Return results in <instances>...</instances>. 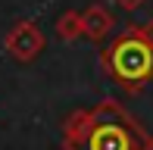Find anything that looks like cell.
<instances>
[{
    "label": "cell",
    "instance_id": "cell-1",
    "mask_svg": "<svg viewBox=\"0 0 153 150\" xmlns=\"http://www.w3.org/2000/svg\"><path fill=\"white\" fill-rule=\"evenodd\" d=\"M59 144L62 150H153V134L119 100L103 97L62 122Z\"/></svg>",
    "mask_w": 153,
    "mask_h": 150
},
{
    "label": "cell",
    "instance_id": "cell-2",
    "mask_svg": "<svg viewBox=\"0 0 153 150\" xmlns=\"http://www.w3.org/2000/svg\"><path fill=\"white\" fill-rule=\"evenodd\" d=\"M100 66L119 88L137 94L147 81H153V44L137 31V25H128L100 50Z\"/></svg>",
    "mask_w": 153,
    "mask_h": 150
},
{
    "label": "cell",
    "instance_id": "cell-3",
    "mask_svg": "<svg viewBox=\"0 0 153 150\" xmlns=\"http://www.w3.org/2000/svg\"><path fill=\"white\" fill-rule=\"evenodd\" d=\"M3 47H6V53H10L16 63H22V66L34 63V59L41 56V50H44V31L38 28V22L22 19V22H16L3 35Z\"/></svg>",
    "mask_w": 153,
    "mask_h": 150
},
{
    "label": "cell",
    "instance_id": "cell-4",
    "mask_svg": "<svg viewBox=\"0 0 153 150\" xmlns=\"http://www.w3.org/2000/svg\"><path fill=\"white\" fill-rule=\"evenodd\" d=\"M81 25H85V38L94 41V44H100L103 38L113 35V28H116V16L109 13V6H103V3H91V6H85V10H81Z\"/></svg>",
    "mask_w": 153,
    "mask_h": 150
},
{
    "label": "cell",
    "instance_id": "cell-5",
    "mask_svg": "<svg viewBox=\"0 0 153 150\" xmlns=\"http://www.w3.org/2000/svg\"><path fill=\"white\" fill-rule=\"evenodd\" d=\"M56 38L66 41V44L85 38V25H81V13H78V10H66V13L56 19Z\"/></svg>",
    "mask_w": 153,
    "mask_h": 150
},
{
    "label": "cell",
    "instance_id": "cell-6",
    "mask_svg": "<svg viewBox=\"0 0 153 150\" xmlns=\"http://www.w3.org/2000/svg\"><path fill=\"white\" fill-rule=\"evenodd\" d=\"M144 3H147V0H116V6H122L125 13H137Z\"/></svg>",
    "mask_w": 153,
    "mask_h": 150
},
{
    "label": "cell",
    "instance_id": "cell-7",
    "mask_svg": "<svg viewBox=\"0 0 153 150\" xmlns=\"http://www.w3.org/2000/svg\"><path fill=\"white\" fill-rule=\"evenodd\" d=\"M137 31H141V35H144V38H147L150 44H153V19H147V22H141V25H137Z\"/></svg>",
    "mask_w": 153,
    "mask_h": 150
}]
</instances>
